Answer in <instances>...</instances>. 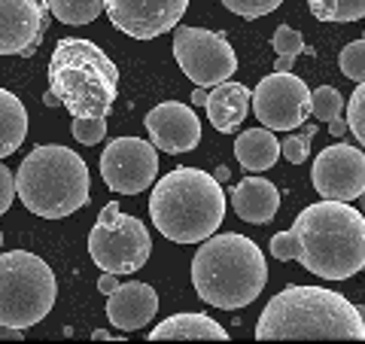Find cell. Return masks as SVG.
<instances>
[{
	"mask_svg": "<svg viewBox=\"0 0 365 344\" xmlns=\"http://www.w3.org/2000/svg\"><path fill=\"white\" fill-rule=\"evenodd\" d=\"M271 253L326 280H347L365 265V216L350 201H317L295 216L289 232L271 238Z\"/></svg>",
	"mask_w": 365,
	"mask_h": 344,
	"instance_id": "cell-1",
	"label": "cell"
},
{
	"mask_svg": "<svg viewBox=\"0 0 365 344\" xmlns=\"http://www.w3.org/2000/svg\"><path fill=\"white\" fill-rule=\"evenodd\" d=\"M259 341L277 338H332V341H362L365 323L356 305L344 295L323 286H287L265 305L259 323Z\"/></svg>",
	"mask_w": 365,
	"mask_h": 344,
	"instance_id": "cell-2",
	"label": "cell"
},
{
	"mask_svg": "<svg viewBox=\"0 0 365 344\" xmlns=\"http://www.w3.org/2000/svg\"><path fill=\"white\" fill-rule=\"evenodd\" d=\"M268 280L265 253L247 235L225 232L201 241L192 259V283L207 305L222 311L253 305Z\"/></svg>",
	"mask_w": 365,
	"mask_h": 344,
	"instance_id": "cell-3",
	"label": "cell"
},
{
	"mask_svg": "<svg viewBox=\"0 0 365 344\" xmlns=\"http://www.w3.org/2000/svg\"><path fill=\"white\" fill-rule=\"evenodd\" d=\"M150 216L174 244H201L222 226L225 192L207 171L174 168L150 192Z\"/></svg>",
	"mask_w": 365,
	"mask_h": 344,
	"instance_id": "cell-4",
	"label": "cell"
},
{
	"mask_svg": "<svg viewBox=\"0 0 365 344\" xmlns=\"http://www.w3.org/2000/svg\"><path fill=\"white\" fill-rule=\"evenodd\" d=\"M16 195L34 216H43V220L71 216L91 198L88 165L71 146H37L19 165Z\"/></svg>",
	"mask_w": 365,
	"mask_h": 344,
	"instance_id": "cell-5",
	"label": "cell"
},
{
	"mask_svg": "<svg viewBox=\"0 0 365 344\" xmlns=\"http://www.w3.org/2000/svg\"><path fill=\"white\" fill-rule=\"evenodd\" d=\"M119 71L107 52L83 37H64L49 59V91L71 116H98L107 113L116 101Z\"/></svg>",
	"mask_w": 365,
	"mask_h": 344,
	"instance_id": "cell-6",
	"label": "cell"
},
{
	"mask_svg": "<svg viewBox=\"0 0 365 344\" xmlns=\"http://www.w3.org/2000/svg\"><path fill=\"white\" fill-rule=\"evenodd\" d=\"M58 280L46 259L28 250L0 253V323L31 329L52 311Z\"/></svg>",
	"mask_w": 365,
	"mask_h": 344,
	"instance_id": "cell-7",
	"label": "cell"
},
{
	"mask_svg": "<svg viewBox=\"0 0 365 344\" xmlns=\"http://www.w3.org/2000/svg\"><path fill=\"white\" fill-rule=\"evenodd\" d=\"M150 253L153 241L146 226L137 216L125 213L116 201H110L88 232L91 262L110 274H134L150 262Z\"/></svg>",
	"mask_w": 365,
	"mask_h": 344,
	"instance_id": "cell-8",
	"label": "cell"
},
{
	"mask_svg": "<svg viewBox=\"0 0 365 344\" xmlns=\"http://www.w3.org/2000/svg\"><path fill=\"white\" fill-rule=\"evenodd\" d=\"M170 31H174V59L195 86L210 88L232 79L237 71V55L225 34L189 25H174Z\"/></svg>",
	"mask_w": 365,
	"mask_h": 344,
	"instance_id": "cell-9",
	"label": "cell"
},
{
	"mask_svg": "<svg viewBox=\"0 0 365 344\" xmlns=\"http://www.w3.org/2000/svg\"><path fill=\"white\" fill-rule=\"evenodd\" d=\"M256 119L271 131H292L311 113V88L292 71H274L250 91Z\"/></svg>",
	"mask_w": 365,
	"mask_h": 344,
	"instance_id": "cell-10",
	"label": "cell"
},
{
	"mask_svg": "<svg viewBox=\"0 0 365 344\" xmlns=\"http://www.w3.org/2000/svg\"><path fill=\"white\" fill-rule=\"evenodd\" d=\"M158 174V150L140 137H116L101 153V177L119 195L146 192Z\"/></svg>",
	"mask_w": 365,
	"mask_h": 344,
	"instance_id": "cell-11",
	"label": "cell"
},
{
	"mask_svg": "<svg viewBox=\"0 0 365 344\" xmlns=\"http://www.w3.org/2000/svg\"><path fill=\"white\" fill-rule=\"evenodd\" d=\"M314 189L329 201H356L365 192V156L359 146L332 143L314 158Z\"/></svg>",
	"mask_w": 365,
	"mask_h": 344,
	"instance_id": "cell-12",
	"label": "cell"
},
{
	"mask_svg": "<svg viewBox=\"0 0 365 344\" xmlns=\"http://www.w3.org/2000/svg\"><path fill=\"white\" fill-rule=\"evenodd\" d=\"M107 16L134 40H155L186 16L189 0H104Z\"/></svg>",
	"mask_w": 365,
	"mask_h": 344,
	"instance_id": "cell-13",
	"label": "cell"
},
{
	"mask_svg": "<svg viewBox=\"0 0 365 344\" xmlns=\"http://www.w3.org/2000/svg\"><path fill=\"white\" fill-rule=\"evenodd\" d=\"M146 131H150V143L155 150L170 156L189 153L201 143V122L195 110L180 101H165L146 113Z\"/></svg>",
	"mask_w": 365,
	"mask_h": 344,
	"instance_id": "cell-14",
	"label": "cell"
},
{
	"mask_svg": "<svg viewBox=\"0 0 365 344\" xmlns=\"http://www.w3.org/2000/svg\"><path fill=\"white\" fill-rule=\"evenodd\" d=\"M46 0H0V55H31L46 25Z\"/></svg>",
	"mask_w": 365,
	"mask_h": 344,
	"instance_id": "cell-15",
	"label": "cell"
},
{
	"mask_svg": "<svg viewBox=\"0 0 365 344\" xmlns=\"http://www.w3.org/2000/svg\"><path fill=\"white\" fill-rule=\"evenodd\" d=\"M155 314H158V295L143 280L119 283L113 293H107V317L122 332L143 329Z\"/></svg>",
	"mask_w": 365,
	"mask_h": 344,
	"instance_id": "cell-16",
	"label": "cell"
},
{
	"mask_svg": "<svg viewBox=\"0 0 365 344\" xmlns=\"http://www.w3.org/2000/svg\"><path fill=\"white\" fill-rule=\"evenodd\" d=\"M232 208L235 213L241 216L244 223H256V226H265L277 216L280 208V192L271 180L265 177H253L250 174L247 180H241L232 192Z\"/></svg>",
	"mask_w": 365,
	"mask_h": 344,
	"instance_id": "cell-17",
	"label": "cell"
},
{
	"mask_svg": "<svg viewBox=\"0 0 365 344\" xmlns=\"http://www.w3.org/2000/svg\"><path fill=\"white\" fill-rule=\"evenodd\" d=\"M204 107H207V116H210V125L216 131H235L241 128V122L247 119L250 113V88L241 86V83H216L213 91H207L204 98Z\"/></svg>",
	"mask_w": 365,
	"mask_h": 344,
	"instance_id": "cell-18",
	"label": "cell"
},
{
	"mask_svg": "<svg viewBox=\"0 0 365 344\" xmlns=\"http://www.w3.org/2000/svg\"><path fill=\"white\" fill-rule=\"evenodd\" d=\"M170 338H182V341H198V338H210V341H228V332L222 323H216L207 314H192L182 311L162 320L153 332L150 341H170Z\"/></svg>",
	"mask_w": 365,
	"mask_h": 344,
	"instance_id": "cell-19",
	"label": "cell"
},
{
	"mask_svg": "<svg viewBox=\"0 0 365 344\" xmlns=\"http://www.w3.org/2000/svg\"><path fill=\"white\" fill-rule=\"evenodd\" d=\"M277 156H280V143H277V137H274V131L265 128V125L253 128V131H244L235 141V158L250 174L274 168L277 165Z\"/></svg>",
	"mask_w": 365,
	"mask_h": 344,
	"instance_id": "cell-20",
	"label": "cell"
},
{
	"mask_svg": "<svg viewBox=\"0 0 365 344\" xmlns=\"http://www.w3.org/2000/svg\"><path fill=\"white\" fill-rule=\"evenodd\" d=\"M28 134V110L13 95V91L0 88V158L13 156Z\"/></svg>",
	"mask_w": 365,
	"mask_h": 344,
	"instance_id": "cell-21",
	"label": "cell"
},
{
	"mask_svg": "<svg viewBox=\"0 0 365 344\" xmlns=\"http://www.w3.org/2000/svg\"><path fill=\"white\" fill-rule=\"evenodd\" d=\"M61 25H91L104 13V0H46Z\"/></svg>",
	"mask_w": 365,
	"mask_h": 344,
	"instance_id": "cell-22",
	"label": "cell"
},
{
	"mask_svg": "<svg viewBox=\"0 0 365 344\" xmlns=\"http://www.w3.org/2000/svg\"><path fill=\"white\" fill-rule=\"evenodd\" d=\"M311 13L319 21H359L365 16V0H307Z\"/></svg>",
	"mask_w": 365,
	"mask_h": 344,
	"instance_id": "cell-23",
	"label": "cell"
},
{
	"mask_svg": "<svg viewBox=\"0 0 365 344\" xmlns=\"http://www.w3.org/2000/svg\"><path fill=\"white\" fill-rule=\"evenodd\" d=\"M341 110H344V98H341V91L335 86H319L317 91H311V113L317 119H335L341 116Z\"/></svg>",
	"mask_w": 365,
	"mask_h": 344,
	"instance_id": "cell-24",
	"label": "cell"
},
{
	"mask_svg": "<svg viewBox=\"0 0 365 344\" xmlns=\"http://www.w3.org/2000/svg\"><path fill=\"white\" fill-rule=\"evenodd\" d=\"M338 67H341V74H344L347 79L362 83L365 79V40L347 43L344 49H341V55H338Z\"/></svg>",
	"mask_w": 365,
	"mask_h": 344,
	"instance_id": "cell-25",
	"label": "cell"
},
{
	"mask_svg": "<svg viewBox=\"0 0 365 344\" xmlns=\"http://www.w3.org/2000/svg\"><path fill=\"white\" fill-rule=\"evenodd\" d=\"M271 46H274V52H277V59H292V61L299 59L302 52H307L302 31H295V28H289V25H280L277 31H274Z\"/></svg>",
	"mask_w": 365,
	"mask_h": 344,
	"instance_id": "cell-26",
	"label": "cell"
},
{
	"mask_svg": "<svg viewBox=\"0 0 365 344\" xmlns=\"http://www.w3.org/2000/svg\"><path fill=\"white\" fill-rule=\"evenodd\" d=\"M71 131L79 143H86V146H95L104 141V134H107V119H98V116H76L73 125H71Z\"/></svg>",
	"mask_w": 365,
	"mask_h": 344,
	"instance_id": "cell-27",
	"label": "cell"
},
{
	"mask_svg": "<svg viewBox=\"0 0 365 344\" xmlns=\"http://www.w3.org/2000/svg\"><path fill=\"white\" fill-rule=\"evenodd\" d=\"M314 125H307V128L302 131V134H292V137H287V141L280 143V156L287 158V162H292V165H302L307 156H311V137H314Z\"/></svg>",
	"mask_w": 365,
	"mask_h": 344,
	"instance_id": "cell-28",
	"label": "cell"
},
{
	"mask_svg": "<svg viewBox=\"0 0 365 344\" xmlns=\"http://www.w3.org/2000/svg\"><path fill=\"white\" fill-rule=\"evenodd\" d=\"M222 6H228V13L235 16H244V19H262L274 13L283 0H220Z\"/></svg>",
	"mask_w": 365,
	"mask_h": 344,
	"instance_id": "cell-29",
	"label": "cell"
},
{
	"mask_svg": "<svg viewBox=\"0 0 365 344\" xmlns=\"http://www.w3.org/2000/svg\"><path fill=\"white\" fill-rule=\"evenodd\" d=\"M347 128L353 131V137L362 143L365 141V86L359 83L356 91H353V98H350V107H347Z\"/></svg>",
	"mask_w": 365,
	"mask_h": 344,
	"instance_id": "cell-30",
	"label": "cell"
},
{
	"mask_svg": "<svg viewBox=\"0 0 365 344\" xmlns=\"http://www.w3.org/2000/svg\"><path fill=\"white\" fill-rule=\"evenodd\" d=\"M16 201V177L4 162H0V216H4Z\"/></svg>",
	"mask_w": 365,
	"mask_h": 344,
	"instance_id": "cell-31",
	"label": "cell"
},
{
	"mask_svg": "<svg viewBox=\"0 0 365 344\" xmlns=\"http://www.w3.org/2000/svg\"><path fill=\"white\" fill-rule=\"evenodd\" d=\"M116 278H119V274H110V271H104V274H101V280H98V290L104 293V295H107V293H113V290H116V286H119V280H116Z\"/></svg>",
	"mask_w": 365,
	"mask_h": 344,
	"instance_id": "cell-32",
	"label": "cell"
},
{
	"mask_svg": "<svg viewBox=\"0 0 365 344\" xmlns=\"http://www.w3.org/2000/svg\"><path fill=\"white\" fill-rule=\"evenodd\" d=\"M0 338H9V341H21V338H25V329L0 323Z\"/></svg>",
	"mask_w": 365,
	"mask_h": 344,
	"instance_id": "cell-33",
	"label": "cell"
},
{
	"mask_svg": "<svg viewBox=\"0 0 365 344\" xmlns=\"http://www.w3.org/2000/svg\"><path fill=\"white\" fill-rule=\"evenodd\" d=\"M344 131H347V122L341 119V116L329 119V134H332V137H344Z\"/></svg>",
	"mask_w": 365,
	"mask_h": 344,
	"instance_id": "cell-34",
	"label": "cell"
},
{
	"mask_svg": "<svg viewBox=\"0 0 365 344\" xmlns=\"http://www.w3.org/2000/svg\"><path fill=\"white\" fill-rule=\"evenodd\" d=\"M204 98H207V91H204L201 86H198L195 91H192V104H198V107H201V104H204Z\"/></svg>",
	"mask_w": 365,
	"mask_h": 344,
	"instance_id": "cell-35",
	"label": "cell"
},
{
	"mask_svg": "<svg viewBox=\"0 0 365 344\" xmlns=\"http://www.w3.org/2000/svg\"><path fill=\"white\" fill-rule=\"evenodd\" d=\"M91 338H98V341H116V335H110L107 329H98V332H95V335H91Z\"/></svg>",
	"mask_w": 365,
	"mask_h": 344,
	"instance_id": "cell-36",
	"label": "cell"
},
{
	"mask_svg": "<svg viewBox=\"0 0 365 344\" xmlns=\"http://www.w3.org/2000/svg\"><path fill=\"white\" fill-rule=\"evenodd\" d=\"M274 71H292V59H277V67H274Z\"/></svg>",
	"mask_w": 365,
	"mask_h": 344,
	"instance_id": "cell-37",
	"label": "cell"
},
{
	"mask_svg": "<svg viewBox=\"0 0 365 344\" xmlns=\"http://www.w3.org/2000/svg\"><path fill=\"white\" fill-rule=\"evenodd\" d=\"M43 104H46V107H58V98H55V95H52V91H49V95H46V98H43Z\"/></svg>",
	"mask_w": 365,
	"mask_h": 344,
	"instance_id": "cell-38",
	"label": "cell"
},
{
	"mask_svg": "<svg viewBox=\"0 0 365 344\" xmlns=\"http://www.w3.org/2000/svg\"><path fill=\"white\" fill-rule=\"evenodd\" d=\"M0 244H4V232H0Z\"/></svg>",
	"mask_w": 365,
	"mask_h": 344,
	"instance_id": "cell-39",
	"label": "cell"
}]
</instances>
